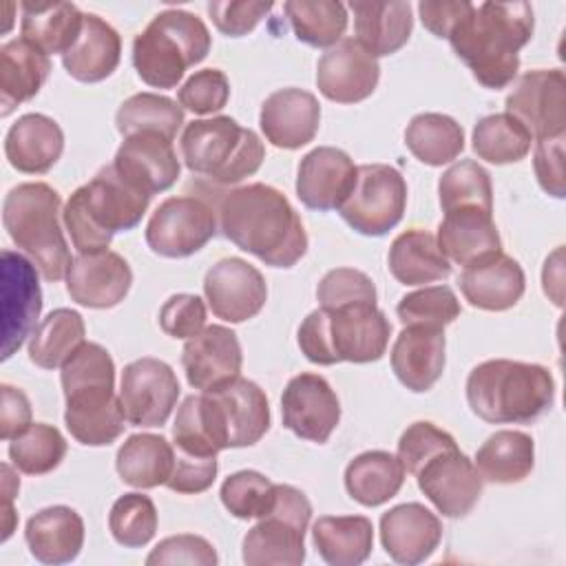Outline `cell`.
Segmentation results:
<instances>
[{
  "label": "cell",
  "mask_w": 566,
  "mask_h": 566,
  "mask_svg": "<svg viewBox=\"0 0 566 566\" xmlns=\"http://www.w3.org/2000/svg\"><path fill=\"white\" fill-rule=\"evenodd\" d=\"M150 197L146 190L117 172L113 164L80 186L62 210L64 228L80 254L108 250L115 232L133 230L148 210Z\"/></svg>",
  "instance_id": "obj_4"
},
{
  "label": "cell",
  "mask_w": 566,
  "mask_h": 566,
  "mask_svg": "<svg viewBox=\"0 0 566 566\" xmlns=\"http://www.w3.org/2000/svg\"><path fill=\"white\" fill-rule=\"evenodd\" d=\"M506 113L535 139L559 137L566 130V77L562 69L528 71L506 95Z\"/></svg>",
  "instance_id": "obj_15"
},
{
  "label": "cell",
  "mask_w": 566,
  "mask_h": 566,
  "mask_svg": "<svg viewBox=\"0 0 566 566\" xmlns=\"http://www.w3.org/2000/svg\"><path fill=\"white\" fill-rule=\"evenodd\" d=\"M66 455V440L53 424L35 422L9 440V460L27 475H44L60 467Z\"/></svg>",
  "instance_id": "obj_47"
},
{
  "label": "cell",
  "mask_w": 566,
  "mask_h": 566,
  "mask_svg": "<svg viewBox=\"0 0 566 566\" xmlns=\"http://www.w3.org/2000/svg\"><path fill=\"white\" fill-rule=\"evenodd\" d=\"M217 455H190L175 449V464L172 473L166 480V486L175 493H203L212 486L217 478Z\"/></svg>",
  "instance_id": "obj_56"
},
{
  "label": "cell",
  "mask_w": 566,
  "mask_h": 566,
  "mask_svg": "<svg viewBox=\"0 0 566 566\" xmlns=\"http://www.w3.org/2000/svg\"><path fill=\"white\" fill-rule=\"evenodd\" d=\"M535 177L544 192L555 199L566 197V179H564V135L537 139L535 142Z\"/></svg>",
  "instance_id": "obj_58"
},
{
  "label": "cell",
  "mask_w": 566,
  "mask_h": 566,
  "mask_svg": "<svg viewBox=\"0 0 566 566\" xmlns=\"http://www.w3.org/2000/svg\"><path fill=\"white\" fill-rule=\"evenodd\" d=\"M475 469L482 482L515 484L522 482L535 464L533 438L524 431L502 429L491 433L475 453Z\"/></svg>",
  "instance_id": "obj_38"
},
{
  "label": "cell",
  "mask_w": 566,
  "mask_h": 566,
  "mask_svg": "<svg viewBox=\"0 0 566 566\" xmlns=\"http://www.w3.org/2000/svg\"><path fill=\"white\" fill-rule=\"evenodd\" d=\"M531 133L509 113H495L482 117L471 137L475 155L489 164H515L531 150Z\"/></svg>",
  "instance_id": "obj_45"
},
{
  "label": "cell",
  "mask_w": 566,
  "mask_h": 566,
  "mask_svg": "<svg viewBox=\"0 0 566 566\" xmlns=\"http://www.w3.org/2000/svg\"><path fill=\"white\" fill-rule=\"evenodd\" d=\"M181 124L184 108L175 99L157 93L130 95L115 113V126L124 137L135 133H159L172 142Z\"/></svg>",
  "instance_id": "obj_44"
},
{
  "label": "cell",
  "mask_w": 566,
  "mask_h": 566,
  "mask_svg": "<svg viewBox=\"0 0 566 566\" xmlns=\"http://www.w3.org/2000/svg\"><path fill=\"white\" fill-rule=\"evenodd\" d=\"M2 411H0V438L13 440L24 433L31 422V402L22 389L13 385H2Z\"/></svg>",
  "instance_id": "obj_59"
},
{
  "label": "cell",
  "mask_w": 566,
  "mask_h": 566,
  "mask_svg": "<svg viewBox=\"0 0 566 566\" xmlns=\"http://www.w3.org/2000/svg\"><path fill=\"white\" fill-rule=\"evenodd\" d=\"M51 73V60L22 38L0 46V115L35 97Z\"/></svg>",
  "instance_id": "obj_34"
},
{
  "label": "cell",
  "mask_w": 566,
  "mask_h": 566,
  "mask_svg": "<svg viewBox=\"0 0 566 566\" xmlns=\"http://www.w3.org/2000/svg\"><path fill=\"white\" fill-rule=\"evenodd\" d=\"M438 195L444 212L460 208L493 212L491 175L473 159H462L449 166L438 181Z\"/></svg>",
  "instance_id": "obj_46"
},
{
  "label": "cell",
  "mask_w": 566,
  "mask_h": 566,
  "mask_svg": "<svg viewBox=\"0 0 566 566\" xmlns=\"http://www.w3.org/2000/svg\"><path fill=\"white\" fill-rule=\"evenodd\" d=\"M533 7L524 0L482 2L453 27L449 44L484 88L509 86L520 71V49L533 35Z\"/></svg>",
  "instance_id": "obj_2"
},
{
  "label": "cell",
  "mask_w": 566,
  "mask_h": 566,
  "mask_svg": "<svg viewBox=\"0 0 566 566\" xmlns=\"http://www.w3.org/2000/svg\"><path fill=\"white\" fill-rule=\"evenodd\" d=\"M442 539V522L420 502H405L380 517V542L385 553L407 566L422 564Z\"/></svg>",
  "instance_id": "obj_24"
},
{
  "label": "cell",
  "mask_w": 566,
  "mask_h": 566,
  "mask_svg": "<svg viewBox=\"0 0 566 566\" xmlns=\"http://www.w3.org/2000/svg\"><path fill=\"white\" fill-rule=\"evenodd\" d=\"M283 11L296 40L316 49L334 46L347 29V7L336 0H287Z\"/></svg>",
  "instance_id": "obj_43"
},
{
  "label": "cell",
  "mask_w": 566,
  "mask_h": 566,
  "mask_svg": "<svg viewBox=\"0 0 566 566\" xmlns=\"http://www.w3.org/2000/svg\"><path fill=\"white\" fill-rule=\"evenodd\" d=\"M458 283L469 305L486 312L511 310L526 287L522 265L502 252L467 265Z\"/></svg>",
  "instance_id": "obj_27"
},
{
  "label": "cell",
  "mask_w": 566,
  "mask_h": 566,
  "mask_svg": "<svg viewBox=\"0 0 566 566\" xmlns=\"http://www.w3.org/2000/svg\"><path fill=\"white\" fill-rule=\"evenodd\" d=\"M219 562L214 546L201 535H172L161 539L150 555L146 557L148 566L155 564H197V566H214Z\"/></svg>",
  "instance_id": "obj_54"
},
{
  "label": "cell",
  "mask_w": 566,
  "mask_h": 566,
  "mask_svg": "<svg viewBox=\"0 0 566 566\" xmlns=\"http://www.w3.org/2000/svg\"><path fill=\"white\" fill-rule=\"evenodd\" d=\"M416 482L444 517H464L482 495V478L460 449L431 458L416 473Z\"/></svg>",
  "instance_id": "obj_20"
},
{
  "label": "cell",
  "mask_w": 566,
  "mask_h": 566,
  "mask_svg": "<svg viewBox=\"0 0 566 566\" xmlns=\"http://www.w3.org/2000/svg\"><path fill=\"white\" fill-rule=\"evenodd\" d=\"M444 329L407 325L391 347V369L411 391H429L444 371Z\"/></svg>",
  "instance_id": "obj_28"
},
{
  "label": "cell",
  "mask_w": 566,
  "mask_h": 566,
  "mask_svg": "<svg viewBox=\"0 0 566 566\" xmlns=\"http://www.w3.org/2000/svg\"><path fill=\"white\" fill-rule=\"evenodd\" d=\"M217 234V212L199 197H170L161 201L146 223L148 248L166 259L199 252Z\"/></svg>",
  "instance_id": "obj_12"
},
{
  "label": "cell",
  "mask_w": 566,
  "mask_h": 566,
  "mask_svg": "<svg viewBox=\"0 0 566 566\" xmlns=\"http://www.w3.org/2000/svg\"><path fill=\"white\" fill-rule=\"evenodd\" d=\"M133 283L128 261L113 252L99 250L91 254H77L66 272L69 296L84 307L108 310L119 305Z\"/></svg>",
  "instance_id": "obj_21"
},
{
  "label": "cell",
  "mask_w": 566,
  "mask_h": 566,
  "mask_svg": "<svg viewBox=\"0 0 566 566\" xmlns=\"http://www.w3.org/2000/svg\"><path fill=\"white\" fill-rule=\"evenodd\" d=\"M352 157L334 146H318L310 150L296 172V195L310 210H338L356 181Z\"/></svg>",
  "instance_id": "obj_23"
},
{
  "label": "cell",
  "mask_w": 566,
  "mask_h": 566,
  "mask_svg": "<svg viewBox=\"0 0 566 566\" xmlns=\"http://www.w3.org/2000/svg\"><path fill=\"white\" fill-rule=\"evenodd\" d=\"M387 263L391 276L402 285H427L451 274V263L440 252L436 237L418 228L394 239Z\"/></svg>",
  "instance_id": "obj_36"
},
{
  "label": "cell",
  "mask_w": 566,
  "mask_h": 566,
  "mask_svg": "<svg viewBox=\"0 0 566 566\" xmlns=\"http://www.w3.org/2000/svg\"><path fill=\"white\" fill-rule=\"evenodd\" d=\"M210 31L184 9H166L133 40V66L153 88H175L184 73L210 51Z\"/></svg>",
  "instance_id": "obj_8"
},
{
  "label": "cell",
  "mask_w": 566,
  "mask_h": 566,
  "mask_svg": "<svg viewBox=\"0 0 566 566\" xmlns=\"http://www.w3.org/2000/svg\"><path fill=\"white\" fill-rule=\"evenodd\" d=\"M24 542L38 562L69 564L84 546V520L71 506H46L29 517Z\"/></svg>",
  "instance_id": "obj_31"
},
{
  "label": "cell",
  "mask_w": 566,
  "mask_h": 566,
  "mask_svg": "<svg viewBox=\"0 0 566 566\" xmlns=\"http://www.w3.org/2000/svg\"><path fill=\"white\" fill-rule=\"evenodd\" d=\"M122 57L119 33L99 15L84 13L82 33L75 44L62 55L66 73L86 84H95L113 75Z\"/></svg>",
  "instance_id": "obj_33"
},
{
  "label": "cell",
  "mask_w": 566,
  "mask_h": 566,
  "mask_svg": "<svg viewBox=\"0 0 566 566\" xmlns=\"http://www.w3.org/2000/svg\"><path fill=\"white\" fill-rule=\"evenodd\" d=\"M20 489V480L13 475V469L4 462L2 464V495H4V509H2V542L9 539V535L13 533L15 526V511H13V497L18 495Z\"/></svg>",
  "instance_id": "obj_61"
},
{
  "label": "cell",
  "mask_w": 566,
  "mask_h": 566,
  "mask_svg": "<svg viewBox=\"0 0 566 566\" xmlns=\"http://www.w3.org/2000/svg\"><path fill=\"white\" fill-rule=\"evenodd\" d=\"M38 268L18 252L2 250V360L11 358L35 329L42 312Z\"/></svg>",
  "instance_id": "obj_16"
},
{
  "label": "cell",
  "mask_w": 566,
  "mask_h": 566,
  "mask_svg": "<svg viewBox=\"0 0 566 566\" xmlns=\"http://www.w3.org/2000/svg\"><path fill=\"white\" fill-rule=\"evenodd\" d=\"M113 166L148 195L168 190L181 172L172 142L159 133H135L124 137Z\"/></svg>",
  "instance_id": "obj_26"
},
{
  "label": "cell",
  "mask_w": 566,
  "mask_h": 566,
  "mask_svg": "<svg viewBox=\"0 0 566 566\" xmlns=\"http://www.w3.org/2000/svg\"><path fill=\"white\" fill-rule=\"evenodd\" d=\"M84 318L80 312L57 307L42 318L29 338V360L42 369L62 367L84 345Z\"/></svg>",
  "instance_id": "obj_41"
},
{
  "label": "cell",
  "mask_w": 566,
  "mask_h": 566,
  "mask_svg": "<svg viewBox=\"0 0 566 566\" xmlns=\"http://www.w3.org/2000/svg\"><path fill=\"white\" fill-rule=\"evenodd\" d=\"M354 11L356 40L374 55H391L402 49L413 29L411 4L402 0H354L349 2Z\"/></svg>",
  "instance_id": "obj_32"
},
{
  "label": "cell",
  "mask_w": 566,
  "mask_h": 566,
  "mask_svg": "<svg viewBox=\"0 0 566 566\" xmlns=\"http://www.w3.org/2000/svg\"><path fill=\"white\" fill-rule=\"evenodd\" d=\"M316 298L318 305L327 310L356 303H376V287L365 272L354 268H336L321 279L316 287Z\"/></svg>",
  "instance_id": "obj_52"
},
{
  "label": "cell",
  "mask_w": 566,
  "mask_h": 566,
  "mask_svg": "<svg viewBox=\"0 0 566 566\" xmlns=\"http://www.w3.org/2000/svg\"><path fill=\"white\" fill-rule=\"evenodd\" d=\"M398 321L407 325L444 329L460 316V301L449 285H429L409 292L396 305Z\"/></svg>",
  "instance_id": "obj_49"
},
{
  "label": "cell",
  "mask_w": 566,
  "mask_h": 566,
  "mask_svg": "<svg viewBox=\"0 0 566 566\" xmlns=\"http://www.w3.org/2000/svg\"><path fill=\"white\" fill-rule=\"evenodd\" d=\"M181 159L195 175L217 184L232 186L254 175L265 157L263 142L250 128H243L228 115L195 119L186 124L181 139Z\"/></svg>",
  "instance_id": "obj_9"
},
{
  "label": "cell",
  "mask_w": 566,
  "mask_h": 566,
  "mask_svg": "<svg viewBox=\"0 0 566 566\" xmlns=\"http://www.w3.org/2000/svg\"><path fill=\"white\" fill-rule=\"evenodd\" d=\"M175 464V447L157 433H133L119 447L115 469L128 486L155 489L166 484Z\"/></svg>",
  "instance_id": "obj_39"
},
{
  "label": "cell",
  "mask_w": 566,
  "mask_h": 566,
  "mask_svg": "<svg viewBox=\"0 0 566 566\" xmlns=\"http://www.w3.org/2000/svg\"><path fill=\"white\" fill-rule=\"evenodd\" d=\"M281 413L283 427L296 438L323 444L340 420V402L323 376L305 371L285 385Z\"/></svg>",
  "instance_id": "obj_18"
},
{
  "label": "cell",
  "mask_w": 566,
  "mask_h": 566,
  "mask_svg": "<svg viewBox=\"0 0 566 566\" xmlns=\"http://www.w3.org/2000/svg\"><path fill=\"white\" fill-rule=\"evenodd\" d=\"M230 82L219 69H201L192 73L177 91L179 106L195 115H212L228 104Z\"/></svg>",
  "instance_id": "obj_53"
},
{
  "label": "cell",
  "mask_w": 566,
  "mask_h": 566,
  "mask_svg": "<svg viewBox=\"0 0 566 566\" xmlns=\"http://www.w3.org/2000/svg\"><path fill=\"white\" fill-rule=\"evenodd\" d=\"M378 80V60L356 38H343L316 64V86L329 102H363L376 91Z\"/></svg>",
  "instance_id": "obj_19"
},
{
  "label": "cell",
  "mask_w": 566,
  "mask_h": 566,
  "mask_svg": "<svg viewBox=\"0 0 566 566\" xmlns=\"http://www.w3.org/2000/svg\"><path fill=\"white\" fill-rule=\"evenodd\" d=\"M272 9V2H228L212 0L208 2V13L214 27L230 38H241L250 33Z\"/></svg>",
  "instance_id": "obj_57"
},
{
  "label": "cell",
  "mask_w": 566,
  "mask_h": 566,
  "mask_svg": "<svg viewBox=\"0 0 566 566\" xmlns=\"http://www.w3.org/2000/svg\"><path fill=\"white\" fill-rule=\"evenodd\" d=\"M108 528L113 539L126 548L146 546L157 531L155 502L144 493H124L111 506Z\"/></svg>",
  "instance_id": "obj_48"
},
{
  "label": "cell",
  "mask_w": 566,
  "mask_h": 566,
  "mask_svg": "<svg viewBox=\"0 0 566 566\" xmlns=\"http://www.w3.org/2000/svg\"><path fill=\"white\" fill-rule=\"evenodd\" d=\"M64 150V133L60 124L42 113L18 117L7 130L4 155L9 164L27 175H42L55 166Z\"/></svg>",
  "instance_id": "obj_30"
},
{
  "label": "cell",
  "mask_w": 566,
  "mask_h": 566,
  "mask_svg": "<svg viewBox=\"0 0 566 566\" xmlns=\"http://www.w3.org/2000/svg\"><path fill=\"white\" fill-rule=\"evenodd\" d=\"M159 327L172 338H192L206 327V303L197 294H172L159 310Z\"/></svg>",
  "instance_id": "obj_55"
},
{
  "label": "cell",
  "mask_w": 566,
  "mask_h": 566,
  "mask_svg": "<svg viewBox=\"0 0 566 566\" xmlns=\"http://www.w3.org/2000/svg\"><path fill=\"white\" fill-rule=\"evenodd\" d=\"M203 394L223 449L252 447L268 433L270 405L256 382L239 376Z\"/></svg>",
  "instance_id": "obj_13"
},
{
  "label": "cell",
  "mask_w": 566,
  "mask_h": 566,
  "mask_svg": "<svg viewBox=\"0 0 566 566\" xmlns=\"http://www.w3.org/2000/svg\"><path fill=\"white\" fill-rule=\"evenodd\" d=\"M60 206L57 190L42 181L18 184L2 203L7 234L46 281L64 279L73 263L60 226Z\"/></svg>",
  "instance_id": "obj_7"
},
{
  "label": "cell",
  "mask_w": 566,
  "mask_h": 566,
  "mask_svg": "<svg viewBox=\"0 0 566 566\" xmlns=\"http://www.w3.org/2000/svg\"><path fill=\"white\" fill-rule=\"evenodd\" d=\"M555 380L544 365L493 358L467 378L471 411L491 424H526L551 409Z\"/></svg>",
  "instance_id": "obj_5"
},
{
  "label": "cell",
  "mask_w": 566,
  "mask_h": 566,
  "mask_svg": "<svg viewBox=\"0 0 566 566\" xmlns=\"http://www.w3.org/2000/svg\"><path fill=\"white\" fill-rule=\"evenodd\" d=\"M274 482L263 473L243 469L228 475L221 484V504L226 511L239 520H259L263 517L274 502Z\"/></svg>",
  "instance_id": "obj_50"
},
{
  "label": "cell",
  "mask_w": 566,
  "mask_h": 566,
  "mask_svg": "<svg viewBox=\"0 0 566 566\" xmlns=\"http://www.w3.org/2000/svg\"><path fill=\"white\" fill-rule=\"evenodd\" d=\"M22 40L44 55L66 53L82 33L84 13L73 2H22Z\"/></svg>",
  "instance_id": "obj_35"
},
{
  "label": "cell",
  "mask_w": 566,
  "mask_h": 566,
  "mask_svg": "<svg viewBox=\"0 0 566 566\" xmlns=\"http://www.w3.org/2000/svg\"><path fill=\"white\" fill-rule=\"evenodd\" d=\"M60 380L66 398L64 422L80 444L106 447L124 433L126 418L115 396V363L102 345H80L62 365Z\"/></svg>",
  "instance_id": "obj_3"
},
{
  "label": "cell",
  "mask_w": 566,
  "mask_h": 566,
  "mask_svg": "<svg viewBox=\"0 0 566 566\" xmlns=\"http://www.w3.org/2000/svg\"><path fill=\"white\" fill-rule=\"evenodd\" d=\"M318 555L332 566H358L374 548V526L365 515H323L312 526Z\"/></svg>",
  "instance_id": "obj_37"
},
{
  "label": "cell",
  "mask_w": 566,
  "mask_h": 566,
  "mask_svg": "<svg viewBox=\"0 0 566 566\" xmlns=\"http://www.w3.org/2000/svg\"><path fill=\"white\" fill-rule=\"evenodd\" d=\"M473 9L471 2H431L422 0L418 4V13L422 20V27L431 31L436 38H449L453 27Z\"/></svg>",
  "instance_id": "obj_60"
},
{
  "label": "cell",
  "mask_w": 566,
  "mask_h": 566,
  "mask_svg": "<svg viewBox=\"0 0 566 566\" xmlns=\"http://www.w3.org/2000/svg\"><path fill=\"white\" fill-rule=\"evenodd\" d=\"M310 517L307 495L292 484H276L270 511L243 537V562L248 566L303 564Z\"/></svg>",
  "instance_id": "obj_10"
},
{
  "label": "cell",
  "mask_w": 566,
  "mask_h": 566,
  "mask_svg": "<svg viewBox=\"0 0 566 566\" xmlns=\"http://www.w3.org/2000/svg\"><path fill=\"white\" fill-rule=\"evenodd\" d=\"M405 206L407 184L400 170L387 164H363L338 214L358 234L382 237L400 223Z\"/></svg>",
  "instance_id": "obj_11"
},
{
  "label": "cell",
  "mask_w": 566,
  "mask_h": 566,
  "mask_svg": "<svg viewBox=\"0 0 566 566\" xmlns=\"http://www.w3.org/2000/svg\"><path fill=\"white\" fill-rule=\"evenodd\" d=\"M451 449H458L451 433L442 431L433 422L418 420L402 431L398 440V460L402 462L405 473L416 475L431 458Z\"/></svg>",
  "instance_id": "obj_51"
},
{
  "label": "cell",
  "mask_w": 566,
  "mask_h": 566,
  "mask_svg": "<svg viewBox=\"0 0 566 566\" xmlns=\"http://www.w3.org/2000/svg\"><path fill=\"white\" fill-rule=\"evenodd\" d=\"M219 230L239 250L272 268H292L307 252V234L287 197L268 184H245L219 201Z\"/></svg>",
  "instance_id": "obj_1"
},
{
  "label": "cell",
  "mask_w": 566,
  "mask_h": 566,
  "mask_svg": "<svg viewBox=\"0 0 566 566\" xmlns=\"http://www.w3.org/2000/svg\"><path fill=\"white\" fill-rule=\"evenodd\" d=\"M203 294L217 318L243 323L263 310L268 285L254 265L239 256H228L206 272Z\"/></svg>",
  "instance_id": "obj_17"
},
{
  "label": "cell",
  "mask_w": 566,
  "mask_h": 566,
  "mask_svg": "<svg viewBox=\"0 0 566 566\" xmlns=\"http://www.w3.org/2000/svg\"><path fill=\"white\" fill-rule=\"evenodd\" d=\"M389 336L391 323L376 303L318 307L303 318L298 347L314 365L374 363L382 358Z\"/></svg>",
  "instance_id": "obj_6"
},
{
  "label": "cell",
  "mask_w": 566,
  "mask_h": 566,
  "mask_svg": "<svg viewBox=\"0 0 566 566\" xmlns=\"http://www.w3.org/2000/svg\"><path fill=\"white\" fill-rule=\"evenodd\" d=\"M405 467L389 451H365L345 467V489L363 506H380L398 495Z\"/></svg>",
  "instance_id": "obj_40"
},
{
  "label": "cell",
  "mask_w": 566,
  "mask_h": 566,
  "mask_svg": "<svg viewBox=\"0 0 566 566\" xmlns=\"http://www.w3.org/2000/svg\"><path fill=\"white\" fill-rule=\"evenodd\" d=\"M259 124L272 146L296 150L318 133L321 104L310 91L296 86L279 88L261 104Z\"/></svg>",
  "instance_id": "obj_25"
},
{
  "label": "cell",
  "mask_w": 566,
  "mask_h": 566,
  "mask_svg": "<svg viewBox=\"0 0 566 566\" xmlns=\"http://www.w3.org/2000/svg\"><path fill=\"white\" fill-rule=\"evenodd\" d=\"M440 252L460 265H471L502 252L500 232L493 221V212L480 208H460L444 212L438 226Z\"/></svg>",
  "instance_id": "obj_29"
},
{
  "label": "cell",
  "mask_w": 566,
  "mask_h": 566,
  "mask_svg": "<svg viewBox=\"0 0 566 566\" xmlns=\"http://www.w3.org/2000/svg\"><path fill=\"white\" fill-rule=\"evenodd\" d=\"M405 144L427 166L453 161L464 148L462 126L442 113H420L405 128Z\"/></svg>",
  "instance_id": "obj_42"
},
{
  "label": "cell",
  "mask_w": 566,
  "mask_h": 566,
  "mask_svg": "<svg viewBox=\"0 0 566 566\" xmlns=\"http://www.w3.org/2000/svg\"><path fill=\"white\" fill-rule=\"evenodd\" d=\"M179 380L172 367L159 358L128 363L119 380V405L130 427H161L179 398Z\"/></svg>",
  "instance_id": "obj_14"
},
{
  "label": "cell",
  "mask_w": 566,
  "mask_h": 566,
  "mask_svg": "<svg viewBox=\"0 0 566 566\" xmlns=\"http://www.w3.org/2000/svg\"><path fill=\"white\" fill-rule=\"evenodd\" d=\"M181 365L190 387L199 391L223 387L241 376V343L232 329L223 325H208L186 340Z\"/></svg>",
  "instance_id": "obj_22"
}]
</instances>
